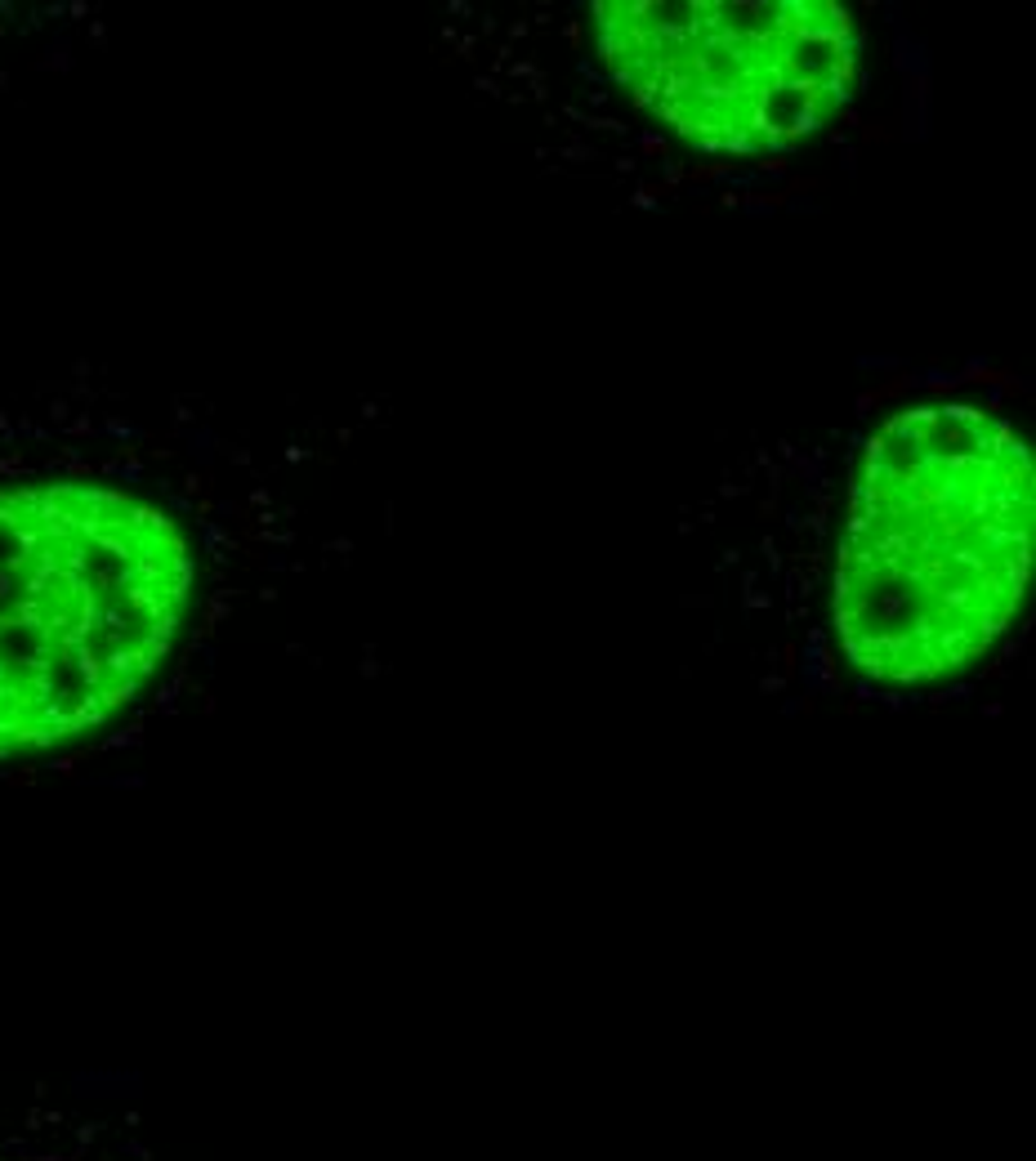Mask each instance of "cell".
<instances>
[{"mask_svg": "<svg viewBox=\"0 0 1036 1161\" xmlns=\"http://www.w3.org/2000/svg\"><path fill=\"white\" fill-rule=\"evenodd\" d=\"M1032 456L969 398L893 411L867 438L840 536L831 626L881 688L961 675L1010 630L1032 572Z\"/></svg>", "mask_w": 1036, "mask_h": 1161, "instance_id": "cell-1", "label": "cell"}, {"mask_svg": "<svg viewBox=\"0 0 1036 1161\" xmlns=\"http://www.w3.org/2000/svg\"><path fill=\"white\" fill-rule=\"evenodd\" d=\"M193 590V541L148 496L0 487V764L117 724L174 656Z\"/></svg>", "mask_w": 1036, "mask_h": 1161, "instance_id": "cell-2", "label": "cell"}, {"mask_svg": "<svg viewBox=\"0 0 1036 1161\" xmlns=\"http://www.w3.org/2000/svg\"><path fill=\"white\" fill-rule=\"evenodd\" d=\"M0 1161H18V1157H0Z\"/></svg>", "mask_w": 1036, "mask_h": 1161, "instance_id": "cell-4", "label": "cell"}, {"mask_svg": "<svg viewBox=\"0 0 1036 1161\" xmlns=\"http://www.w3.org/2000/svg\"><path fill=\"white\" fill-rule=\"evenodd\" d=\"M594 41L639 108L711 156L786 152L853 94L858 27L826 0L594 5Z\"/></svg>", "mask_w": 1036, "mask_h": 1161, "instance_id": "cell-3", "label": "cell"}]
</instances>
